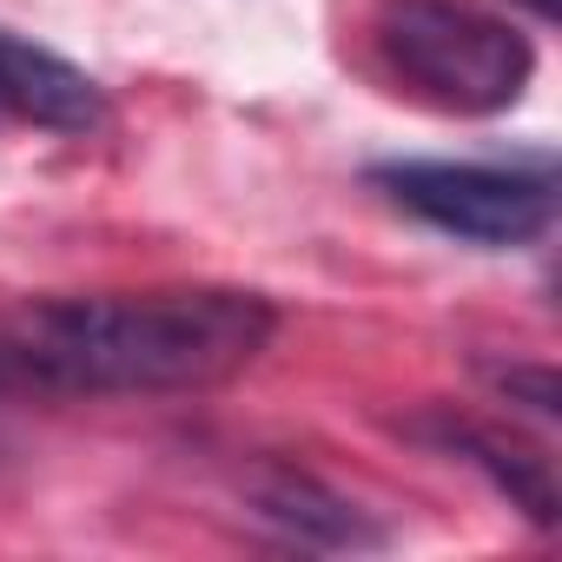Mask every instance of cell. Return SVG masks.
Listing matches in <instances>:
<instances>
[{"label":"cell","mask_w":562,"mask_h":562,"mask_svg":"<svg viewBox=\"0 0 562 562\" xmlns=\"http://www.w3.org/2000/svg\"><path fill=\"white\" fill-rule=\"evenodd\" d=\"M278 312L258 292H100L0 318V397H172L258 364Z\"/></svg>","instance_id":"6da1fadb"},{"label":"cell","mask_w":562,"mask_h":562,"mask_svg":"<svg viewBox=\"0 0 562 562\" xmlns=\"http://www.w3.org/2000/svg\"><path fill=\"white\" fill-rule=\"evenodd\" d=\"M443 443H450L463 463H476V470L509 496V509H522L536 529L555 522V476H549V457H536V450H522V443H503L496 430H476V424H443Z\"/></svg>","instance_id":"8992f818"},{"label":"cell","mask_w":562,"mask_h":562,"mask_svg":"<svg viewBox=\"0 0 562 562\" xmlns=\"http://www.w3.org/2000/svg\"><path fill=\"white\" fill-rule=\"evenodd\" d=\"M371 34L417 100L463 120L509 113L536 74V47L509 21L463 8V0H384Z\"/></svg>","instance_id":"7a4b0ae2"},{"label":"cell","mask_w":562,"mask_h":562,"mask_svg":"<svg viewBox=\"0 0 562 562\" xmlns=\"http://www.w3.org/2000/svg\"><path fill=\"white\" fill-rule=\"evenodd\" d=\"M0 113L47 126V133H100L106 126V93L74 60H60V54L0 27Z\"/></svg>","instance_id":"277c9868"},{"label":"cell","mask_w":562,"mask_h":562,"mask_svg":"<svg viewBox=\"0 0 562 562\" xmlns=\"http://www.w3.org/2000/svg\"><path fill=\"white\" fill-rule=\"evenodd\" d=\"M0 457H8V443H0Z\"/></svg>","instance_id":"ba28073f"},{"label":"cell","mask_w":562,"mask_h":562,"mask_svg":"<svg viewBox=\"0 0 562 562\" xmlns=\"http://www.w3.org/2000/svg\"><path fill=\"white\" fill-rule=\"evenodd\" d=\"M529 8H536V14H555V0H529Z\"/></svg>","instance_id":"52a82bcc"},{"label":"cell","mask_w":562,"mask_h":562,"mask_svg":"<svg viewBox=\"0 0 562 562\" xmlns=\"http://www.w3.org/2000/svg\"><path fill=\"white\" fill-rule=\"evenodd\" d=\"M411 218L443 238L509 251L536 245L555 225V172L549 166H476V159H397L371 172Z\"/></svg>","instance_id":"3957f363"},{"label":"cell","mask_w":562,"mask_h":562,"mask_svg":"<svg viewBox=\"0 0 562 562\" xmlns=\"http://www.w3.org/2000/svg\"><path fill=\"white\" fill-rule=\"evenodd\" d=\"M245 503H251V516L265 529H278V536L299 542V549H378L384 542V529L351 496H338L331 483H318V476H305L292 463L258 470L245 483Z\"/></svg>","instance_id":"5b68a950"}]
</instances>
